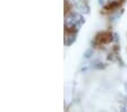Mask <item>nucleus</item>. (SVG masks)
Here are the masks:
<instances>
[{
  "label": "nucleus",
  "mask_w": 127,
  "mask_h": 112,
  "mask_svg": "<svg viewBox=\"0 0 127 112\" xmlns=\"http://www.w3.org/2000/svg\"><path fill=\"white\" fill-rule=\"evenodd\" d=\"M76 40V32L65 31V45H70Z\"/></svg>",
  "instance_id": "3"
},
{
  "label": "nucleus",
  "mask_w": 127,
  "mask_h": 112,
  "mask_svg": "<svg viewBox=\"0 0 127 112\" xmlns=\"http://www.w3.org/2000/svg\"><path fill=\"white\" fill-rule=\"evenodd\" d=\"M84 23V18L82 15L77 13H69L65 17V29L70 32H76L81 28V26Z\"/></svg>",
  "instance_id": "1"
},
{
  "label": "nucleus",
  "mask_w": 127,
  "mask_h": 112,
  "mask_svg": "<svg viewBox=\"0 0 127 112\" xmlns=\"http://www.w3.org/2000/svg\"><path fill=\"white\" fill-rule=\"evenodd\" d=\"M111 33L109 32H103L100 33L98 36L95 37V44L96 45H104L107 43H109L111 41Z\"/></svg>",
  "instance_id": "2"
}]
</instances>
